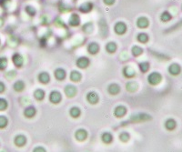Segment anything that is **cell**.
Wrapping results in <instances>:
<instances>
[{"label":"cell","mask_w":182,"mask_h":152,"mask_svg":"<svg viewBox=\"0 0 182 152\" xmlns=\"http://www.w3.org/2000/svg\"><path fill=\"white\" fill-rule=\"evenodd\" d=\"M148 79H149V82L151 85H157V84H158V83L161 81L162 78H161V75H160V74H158V73H157V72H153V73H151V74L149 76Z\"/></svg>","instance_id":"cell-1"},{"label":"cell","mask_w":182,"mask_h":152,"mask_svg":"<svg viewBox=\"0 0 182 152\" xmlns=\"http://www.w3.org/2000/svg\"><path fill=\"white\" fill-rule=\"evenodd\" d=\"M49 100L51 101L52 103L57 104L58 102H60L61 100V94L58 91H53L51 92L50 96H49Z\"/></svg>","instance_id":"cell-2"},{"label":"cell","mask_w":182,"mask_h":152,"mask_svg":"<svg viewBox=\"0 0 182 152\" xmlns=\"http://www.w3.org/2000/svg\"><path fill=\"white\" fill-rule=\"evenodd\" d=\"M115 31L118 35H123L127 31V27L123 22H118L115 26Z\"/></svg>","instance_id":"cell-3"},{"label":"cell","mask_w":182,"mask_h":152,"mask_svg":"<svg viewBox=\"0 0 182 152\" xmlns=\"http://www.w3.org/2000/svg\"><path fill=\"white\" fill-rule=\"evenodd\" d=\"M86 99L89 103L91 104H96L99 101V96L95 92H89L86 96Z\"/></svg>","instance_id":"cell-4"},{"label":"cell","mask_w":182,"mask_h":152,"mask_svg":"<svg viewBox=\"0 0 182 152\" xmlns=\"http://www.w3.org/2000/svg\"><path fill=\"white\" fill-rule=\"evenodd\" d=\"M77 65L80 68H86L89 65V60L86 58H79L77 60Z\"/></svg>","instance_id":"cell-5"},{"label":"cell","mask_w":182,"mask_h":152,"mask_svg":"<svg viewBox=\"0 0 182 152\" xmlns=\"http://www.w3.org/2000/svg\"><path fill=\"white\" fill-rule=\"evenodd\" d=\"M65 93H66V95H67V97H74V96L76 95V93H77V88H76L74 86L68 85V86H67L66 88H65Z\"/></svg>","instance_id":"cell-6"},{"label":"cell","mask_w":182,"mask_h":152,"mask_svg":"<svg viewBox=\"0 0 182 152\" xmlns=\"http://www.w3.org/2000/svg\"><path fill=\"white\" fill-rule=\"evenodd\" d=\"M75 137H76V138H77V140L83 141V140H85V139L86 138L87 133H86V131L84 130V129H79V130H77V131L76 132Z\"/></svg>","instance_id":"cell-7"},{"label":"cell","mask_w":182,"mask_h":152,"mask_svg":"<svg viewBox=\"0 0 182 152\" xmlns=\"http://www.w3.org/2000/svg\"><path fill=\"white\" fill-rule=\"evenodd\" d=\"M126 112H127V109H126L125 107H123V106H118V107L116 108V109H115V111H114V114H115L116 117L121 118V117H123V116L126 114Z\"/></svg>","instance_id":"cell-8"},{"label":"cell","mask_w":182,"mask_h":152,"mask_svg":"<svg viewBox=\"0 0 182 152\" xmlns=\"http://www.w3.org/2000/svg\"><path fill=\"white\" fill-rule=\"evenodd\" d=\"M87 50H88V52H89L90 54H92V55L97 54V53L99 52V46L97 43H91V44L88 46Z\"/></svg>","instance_id":"cell-9"},{"label":"cell","mask_w":182,"mask_h":152,"mask_svg":"<svg viewBox=\"0 0 182 152\" xmlns=\"http://www.w3.org/2000/svg\"><path fill=\"white\" fill-rule=\"evenodd\" d=\"M149 24V20L146 17H140L138 19V21H136V25H138V27H140V28H146V27H148Z\"/></svg>","instance_id":"cell-10"},{"label":"cell","mask_w":182,"mask_h":152,"mask_svg":"<svg viewBox=\"0 0 182 152\" xmlns=\"http://www.w3.org/2000/svg\"><path fill=\"white\" fill-rule=\"evenodd\" d=\"M26 142H27V138H26V137L23 136V135H18V136H17L16 138H15V144H16L17 146H18V147L24 146V145L26 144Z\"/></svg>","instance_id":"cell-11"},{"label":"cell","mask_w":182,"mask_h":152,"mask_svg":"<svg viewBox=\"0 0 182 152\" xmlns=\"http://www.w3.org/2000/svg\"><path fill=\"white\" fill-rule=\"evenodd\" d=\"M131 119L133 121H141V120H148L150 119V116L146 115V114H140L136 116H132Z\"/></svg>","instance_id":"cell-12"},{"label":"cell","mask_w":182,"mask_h":152,"mask_svg":"<svg viewBox=\"0 0 182 152\" xmlns=\"http://www.w3.org/2000/svg\"><path fill=\"white\" fill-rule=\"evenodd\" d=\"M79 22H80L79 17L77 14H72L69 18V24L73 27H76V26L79 25Z\"/></svg>","instance_id":"cell-13"},{"label":"cell","mask_w":182,"mask_h":152,"mask_svg":"<svg viewBox=\"0 0 182 152\" xmlns=\"http://www.w3.org/2000/svg\"><path fill=\"white\" fill-rule=\"evenodd\" d=\"M12 60H13L14 64H15L17 67H18V68H20V67L23 65V59H22V57H21L20 55H18V54H15V55L13 56V58H12Z\"/></svg>","instance_id":"cell-14"},{"label":"cell","mask_w":182,"mask_h":152,"mask_svg":"<svg viewBox=\"0 0 182 152\" xmlns=\"http://www.w3.org/2000/svg\"><path fill=\"white\" fill-rule=\"evenodd\" d=\"M38 80H39L41 83H43V84L49 83V74L46 73V72L40 73V74L38 75Z\"/></svg>","instance_id":"cell-15"},{"label":"cell","mask_w":182,"mask_h":152,"mask_svg":"<svg viewBox=\"0 0 182 152\" xmlns=\"http://www.w3.org/2000/svg\"><path fill=\"white\" fill-rule=\"evenodd\" d=\"M168 71H169V73L171 75L176 76V75L179 74V72H180V67L178 65H177V64H173V65H171L168 68Z\"/></svg>","instance_id":"cell-16"},{"label":"cell","mask_w":182,"mask_h":152,"mask_svg":"<svg viewBox=\"0 0 182 152\" xmlns=\"http://www.w3.org/2000/svg\"><path fill=\"white\" fill-rule=\"evenodd\" d=\"M55 77L58 80H63L66 78V72H65V70L62 69V68H58L55 71Z\"/></svg>","instance_id":"cell-17"},{"label":"cell","mask_w":182,"mask_h":152,"mask_svg":"<svg viewBox=\"0 0 182 152\" xmlns=\"http://www.w3.org/2000/svg\"><path fill=\"white\" fill-rule=\"evenodd\" d=\"M123 73H124V76H125L126 78H132V77H134L135 74H136L135 70H134L132 68H130V67L125 68L124 70H123Z\"/></svg>","instance_id":"cell-18"},{"label":"cell","mask_w":182,"mask_h":152,"mask_svg":"<svg viewBox=\"0 0 182 152\" xmlns=\"http://www.w3.org/2000/svg\"><path fill=\"white\" fill-rule=\"evenodd\" d=\"M119 90H120V87L117 84H111L108 87V92L112 95H117L119 92Z\"/></svg>","instance_id":"cell-19"},{"label":"cell","mask_w":182,"mask_h":152,"mask_svg":"<svg viewBox=\"0 0 182 152\" xmlns=\"http://www.w3.org/2000/svg\"><path fill=\"white\" fill-rule=\"evenodd\" d=\"M92 7L93 6H92V4H91V3H85L79 8V10L81 12H83V13H87V12H89L91 9H92Z\"/></svg>","instance_id":"cell-20"},{"label":"cell","mask_w":182,"mask_h":152,"mask_svg":"<svg viewBox=\"0 0 182 152\" xmlns=\"http://www.w3.org/2000/svg\"><path fill=\"white\" fill-rule=\"evenodd\" d=\"M106 49L108 53H114L117 50V45L114 42H109L106 46Z\"/></svg>","instance_id":"cell-21"},{"label":"cell","mask_w":182,"mask_h":152,"mask_svg":"<svg viewBox=\"0 0 182 152\" xmlns=\"http://www.w3.org/2000/svg\"><path fill=\"white\" fill-rule=\"evenodd\" d=\"M70 79L74 82H77L81 79V75L77 71H72L70 74Z\"/></svg>","instance_id":"cell-22"},{"label":"cell","mask_w":182,"mask_h":152,"mask_svg":"<svg viewBox=\"0 0 182 152\" xmlns=\"http://www.w3.org/2000/svg\"><path fill=\"white\" fill-rule=\"evenodd\" d=\"M102 141L104 142V143H106V144H108V143H110L111 141H112V139H113V138H112V136H111V134L110 133H108V132H106V133H104L103 135H102Z\"/></svg>","instance_id":"cell-23"},{"label":"cell","mask_w":182,"mask_h":152,"mask_svg":"<svg viewBox=\"0 0 182 152\" xmlns=\"http://www.w3.org/2000/svg\"><path fill=\"white\" fill-rule=\"evenodd\" d=\"M35 114H36V109H35L34 108H32V107L27 109L24 111V115H25L27 118H32V117L35 116Z\"/></svg>","instance_id":"cell-24"},{"label":"cell","mask_w":182,"mask_h":152,"mask_svg":"<svg viewBox=\"0 0 182 152\" xmlns=\"http://www.w3.org/2000/svg\"><path fill=\"white\" fill-rule=\"evenodd\" d=\"M24 87H25V84H24V82L23 81H17L16 83H15V85H14V89L16 90V91H18V92H20V91H22L23 89H24Z\"/></svg>","instance_id":"cell-25"},{"label":"cell","mask_w":182,"mask_h":152,"mask_svg":"<svg viewBox=\"0 0 182 152\" xmlns=\"http://www.w3.org/2000/svg\"><path fill=\"white\" fill-rule=\"evenodd\" d=\"M126 87H127V90L129 92H134L136 90V88H138V85H136L135 82H128Z\"/></svg>","instance_id":"cell-26"},{"label":"cell","mask_w":182,"mask_h":152,"mask_svg":"<svg viewBox=\"0 0 182 152\" xmlns=\"http://www.w3.org/2000/svg\"><path fill=\"white\" fill-rule=\"evenodd\" d=\"M34 96L37 100H42L44 98V97H45V92L42 89H37V90L35 91Z\"/></svg>","instance_id":"cell-27"},{"label":"cell","mask_w":182,"mask_h":152,"mask_svg":"<svg viewBox=\"0 0 182 152\" xmlns=\"http://www.w3.org/2000/svg\"><path fill=\"white\" fill-rule=\"evenodd\" d=\"M142 52H143V49H142L141 47L138 46H135L132 47V54H133L135 57L140 56Z\"/></svg>","instance_id":"cell-28"},{"label":"cell","mask_w":182,"mask_h":152,"mask_svg":"<svg viewBox=\"0 0 182 152\" xmlns=\"http://www.w3.org/2000/svg\"><path fill=\"white\" fill-rule=\"evenodd\" d=\"M165 126H166V128H167L168 129L172 130V129H174V128H176V122H175L173 119H168V120H167Z\"/></svg>","instance_id":"cell-29"},{"label":"cell","mask_w":182,"mask_h":152,"mask_svg":"<svg viewBox=\"0 0 182 152\" xmlns=\"http://www.w3.org/2000/svg\"><path fill=\"white\" fill-rule=\"evenodd\" d=\"M138 40H139L140 42H141V43H147L148 40H149V36H148V35L145 34V33H140V34H139V36H138Z\"/></svg>","instance_id":"cell-30"},{"label":"cell","mask_w":182,"mask_h":152,"mask_svg":"<svg viewBox=\"0 0 182 152\" xmlns=\"http://www.w3.org/2000/svg\"><path fill=\"white\" fill-rule=\"evenodd\" d=\"M80 109L78 108H72L70 109V115L73 117V118H78L79 115H80Z\"/></svg>","instance_id":"cell-31"},{"label":"cell","mask_w":182,"mask_h":152,"mask_svg":"<svg viewBox=\"0 0 182 152\" xmlns=\"http://www.w3.org/2000/svg\"><path fill=\"white\" fill-rule=\"evenodd\" d=\"M161 20L163 21V22H168V21H169L170 19H171V15L169 14V13H168V12H164L162 15H161Z\"/></svg>","instance_id":"cell-32"},{"label":"cell","mask_w":182,"mask_h":152,"mask_svg":"<svg viewBox=\"0 0 182 152\" xmlns=\"http://www.w3.org/2000/svg\"><path fill=\"white\" fill-rule=\"evenodd\" d=\"M8 125V119L4 116H0V128H3Z\"/></svg>","instance_id":"cell-33"},{"label":"cell","mask_w":182,"mask_h":152,"mask_svg":"<svg viewBox=\"0 0 182 152\" xmlns=\"http://www.w3.org/2000/svg\"><path fill=\"white\" fill-rule=\"evenodd\" d=\"M140 68L142 72H147L149 68V64L147 62H143L140 64Z\"/></svg>","instance_id":"cell-34"},{"label":"cell","mask_w":182,"mask_h":152,"mask_svg":"<svg viewBox=\"0 0 182 152\" xmlns=\"http://www.w3.org/2000/svg\"><path fill=\"white\" fill-rule=\"evenodd\" d=\"M8 108V103L4 98H0V111L5 110Z\"/></svg>","instance_id":"cell-35"},{"label":"cell","mask_w":182,"mask_h":152,"mask_svg":"<svg viewBox=\"0 0 182 152\" xmlns=\"http://www.w3.org/2000/svg\"><path fill=\"white\" fill-rule=\"evenodd\" d=\"M8 66V60L4 58L0 59V69H5Z\"/></svg>","instance_id":"cell-36"},{"label":"cell","mask_w":182,"mask_h":152,"mask_svg":"<svg viewBox=\"0 0 182 152\" xmlns=\"http://www.w3.org/2000/svg\"><path fill=\"white\" fill-rule=\"evenodd\" d=\"M92 29H93V27H92V25H91L90 23H87V24H86V25L83 27V30H84L86 33L92 32Z\"/></svg>","instance_id":"cell-37"},{"label":"cell","mask_w":182,"mask_h":152,"mask_svg":"<svg viewBox=\"0 0 182 152\" xmlns=\"http://www.w3.org/2000/svg\"><path fill=\"white\" fill-rule=\"evenodd\" d=\"M119 138H120V140L121 141H123V142H127L128 139H129V136H128V134L127 133H122V134H120L119 135Z\"/></svg>","instance_id":"cell-38"},{"label":"cell","mask_w":182,"mask_h":152,"mask_svg":"<svg viewBox=\"0 0 182 152\" xmlns=\"http://www.w3.org/2000/svg\"><path fill=\"white\" fill-rule=\"evenodd\" d=\"M26 11H27V13L29 16H34V15L36 14V10H35V8H32V7H29V6L26 8Z\"/></svg>","instance_id":"cell-39"},{"label":"cell","mask_w":182,"mask_h":152,"mask_svg":"<svg viewBox=\"0 0 182 152\" xmlns=\"http://www.w3.org/2000/svg\"><path fill=\"white\" fill-rule=\"evenodd\" d=\"M33 152H46V150H45V148L42 147H36V148L34 149Z\"/></svg>","instance_id":"cell-40"},{"label":"cell","mask_w":182,"mask_h":152,"mask_svg":"<svg viewBox=\"0 0 182 152\" xmlns=\"http://www.w3.org/2000/svg\"><path fill=\"white\" fill-rule=\"evenodd\" d=\"M104 3L108 6H111L115 3V0H104Z\"/></svg>","instance_id":"cell-41"},{"label":"cell","mask_w":182,"mask_h":152,"mask_svg":"<svg viewBox=\"0 0 182 152\" xmlns=\"http://www.w3.org/2000/svg\"><path fill=\"white\" fill-rule=\"evenodd\" d=\"M3 91H5V85L0 82V93H2Z\"/></svg>","instance_id":"cell-42"}]
</instances>
